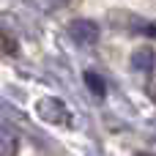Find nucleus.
I'll return each mask as SVG.
<instances>
[{"mask_svg":"<svg viewBox=\"0 0 156 156\" xmlns=\"http://www.w3.org/2000/svg\"><path fill=\"white\" fill-rule=\"evenodd\" d=\"M69 36H71V41L80 44V47H93V44L99 41V25H96L93 19H74V22L69 25Z\"/></svg>","mask_w":156,"mask_h":156,"instance_id":"obj_1","label":"nucleus"},{"mask_svg":"<svg viewBox=\"0 0 156 156\" xmlns=\"http://www.w3.org/2000/svg\"><path fill=\"white\" fill-rule=\"evenodd\" d=\"M38 115L44 118V121H49V123H60V126H69V121H71V115H69V107L63 104V99H44V101H38Z\"/></svg>","mask_w":156,"mask_h":156,"instance_id":"obj_2","label":"nucleus"},{"mask_svg":"<svg viewBox=\"0 0 156 156\" xmlns=\"http://www.w3.org/2000/svg\"><path fill=\"white\" fill-rule=\"evenodd\" d=\"M19 154V134L14 126L0 123V156H16Z\"/></svg>","mask_w":156,"mask_h":156,"instance_id":"obj_3","label":"nucleus"},{"mask_svg":"<svg viewBox=\"0 0 156 156\" xmlns=\"http://www.w3.org/2000/svg\"><path fill=\"white\" fill-rule=\"evenodd\" d=\"M156 63V55L151 52V49H137L134 52V58H132V66L134 69H140V71H151Z\"/></svg>","mask_w":156,"mask_h":156,"instance_id":"obj_4","label":"nucleus"},{"mask_svg":"<svg viewBox=\"0 0 156 156\" xmlns=\"http://www.w3.org/2000/svg\"><path fill=\"white\" fill-rule=\"evenodd\" d=\"M85 85H88L90 93H96V96H104V93H107V85H104V80H101L96 71H85Z\"/></svg>","mask_w":156,"mask_h":156,"instance_id":"obj_5","label":"nucleus"},{"mask_svg":"<svg viewBox=\"0 0 156 156\" xmlns=\"http://www.w3.org/2000/svg\"><path fill=\"white\" fill-rule=\"evenodd\" d=\"M143 33H148V36H154V38H156V25H145Z\"/></svg>","mask_w":156,"mask_h":156,"instance_id":"obj_6","label":"nucleus"},{"mask_svg":"<svg viewBox=\"0 0 156 156\" xmlns=\"http://www.w3.org/2000/svg\"><path fill=\"white\" fill-rule=\"evenodd\" d=\"M47 3H52V5H66L69 0H47Z\"/></svg>","mask_w":156,"mask_h":156,"instance_id":"obj_7","label":"nucleus"},{"mask_svg":"<svg viewBox=\"0 0 156 156\" xmlns=\"http://www.w3.org/2000/svg\"><path fill=\"white\" fill-rule=\"evenodd\" d=\"M134 156H154V154H134Z\"/></svg>","mask_w":156,"mask_h":156,"instance_id":"obj_8","label":"nucleus"},{"mask_svg":"<svg viewBox=\"0 0 156 156\" xmlns=\"http://www.w3.org/2000/svg\"><path fill=\"white\" fill-rule=\"evenodd\" d=\"M154 134H156V132H154Z\"/></svg>","mask_w":156,"mask_h":156,"instance_id":"obj_9","label":"nucleus"}]
</instances>
